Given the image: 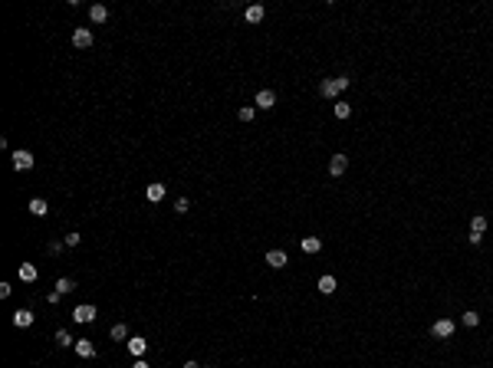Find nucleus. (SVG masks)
Here are the masks:
<instances>
[{
    "instance_id": "obj_29",
    "label": "nucleus",
    "mask_w": 493,
    "mask_h": 368,
    "mask_svg": "<svg viewBox=\"0 0 493 368\" xmlns=\"http://www.w3.org/2000/svg\"><path fill=\"white\" fill-rule=\"evenodd\" d=\"M184 368H201V365H197V362H184Z\"/></svg>"
},
{
    "instance_id": "obj_8",
    "label": "nucleus",
    "mask_w": 493,
    "mask_h": 368,
    "mask_svg": "<svg viewBox=\"0 0 493 368\" xmlns=\"http://www.w3.org/2000/svg\"><path fill=\"white\" fill-rule=\"evenodd\" d=\"M266 263H270L273 270H283L286 263H289V257H286L283 250H270V253H266Z\"/></svg>"
},
{
    "instance_id": "obj_3",
    "label": "nucleus",
    "mask_w": 493,
    "mask_h": 368,
    "mask_svg": "<svg viewBox=\"0 0 493 368\" xmlns=\"http://www.w3.org/2000/svg\"><path fill=\"white\" fill-rule=\"evenodd\" d=\"M73 319H76V322H82V325L92 322V319H96V306H89V303L76 306V309H73Z\"/></svg>"
},
{
    "instance_id": "obj_20",
    "label": "nucleus",
    "mask_w": 493,
    "mask_h": 368,
    "mask_svg": "<svg viewBox=\"0 0 493 368\" xmlns=\"http://www.w3.org/2000/svg\"><path fill=\"white\" fill-rule=\"evenodd\" d=\"M56 345H63V348H69V345H76V342H73V336H69V332H66V329H59V332H56Z\"/></svg>"
},
{
    "instance_id": "obj_4",
    "label": "nucleus",
    "mask_w": 493,
    "mask_h": 368,
    "mask_svg": "<svg viewBox=\"0 0 493 368\" xmlns=\"http://www.w3.org/2000/svg\"><path fill=\"white\" fill-rule=\"evenodd\" d=\"M345 168H349V158H345V155H332V158H329V174H332V178L345 174Z\"/></svg>"
},
{
    "instance_id": "obj_11",
    "label": "nucleus",
    "mask_w": 493,
    "mask_h": 368,
    "mask_svg": "<svg viewBox=\"0 0 493 368\" xmlns=\"http://www.w3.org/2000/svg\"><path fill=\"white\" fill-rule=\"evenodd\" d=\"M145 197H148L152 204L164 201V184H148V187H145Z\"/></svg>"
},
{
    "instance_id": "obj_18",
    "label": "nucleus",
    "mask_w": 493,
    "mask_h": 368,
    "mask_svg": "<svg viewBox=\"0 0 493 368\" xmlns=\"http://www.w3.org/2000/svg\"><path fill=\"white\" fill-rule=\"evenodd\" d=\"M260 20H263V7H260V3L247 7V23H260Z\"/></svg>"
},
{
    "instance_id": "obj_16",
    "label": "nucleus",
    "mask_w": 493,
    "mask_h": 368,
    "mask_svg": "<svg viewBox=\"0 0 493 368\" xmlns=\"http://www.w3.org/2000/svg\"><path fill=\"white\" fill-rule=\"evenodd\" d=\"M319 292L332 296V292H336V276H319Z\"/></svg>"
},
{
    "instance_id": "obj_23",
    "label": "nucleus",
    "mask_w": 493,
    "mask_h": 368,
    "mask_svg": "<svg viewBox=\"0 0 493 368\" xmlns=\"http://www.w3.org/2000/svg\"><path fill=\"white\" fill-rule=\"evenodd\" d=\"M349 115H352L349 102H336V119H349Z\"/></svg>"
},
{
    "instance_id": "obj_28",
    "label": "nucleus",
    "mask_w": 493,
    "mask_h": 368,
    "mask_svg": "<svg viewBox=\"0 0 493 368\" xmlns=\"http://www.w3.org/2000/svg\"><path fill=\"white\" fill-rule=\"evenodd\" d=\"M131 368H152V365H148V362H142V358H138V362H135V365H131Z\"/></svg>"
},
{
    "instance_id": "obj_15",
    "label": "nucleus",
    "mask_w": 493,
    "mask_h": 368,
    "mask_svg": "<svg viewBox=\"0 0 493 368\" xmlns=\"http://www.w3.org/2000/svg\"><path fill=\"white\" fill-rule=\"evenodd\" d=\"M299 247H303V253H319V250H322V240L319 237H303Z\"/></svg>"
},
{
    "instance_id": "obj_12",
    "label": "nucleus",
    "mask_w": 493,
    "mask_h": 368,
    "mask_svg": "<svg viewBox=\"0 0 493 368\" xmlns=\"http://www.w3.org/2000/svg\"><path fill=\"white\" fill-rule=\"evenodd\" d=\"M30 214L33 217H46V214H50V204H46L43 197H33V201H30Z\"/></svg>"
},
{
    "instance_id": "obj_10",
    "label": "nucleus",
    "mask_w": 493,
    "mask_h": 368,
    "mask_svg": "<svg viewBox=\"0 0 493 368\" xmlns=\"http://www.w3.org/2000/svg\"><path fill=\"white\" fill-rule=\"evenodd\" d=\"M13 325H17V329L33 325V313H30V309H17V313H13Z\"/></svg>"
},
{
    "instance_id": "obj_22",
    "label": "nucleus",
    "mask_w": 493,
    "mask_h": 368,
    "mask_svg": "<svg viewBox=\"0 0 493 368\" xmlns=\"http://www.w3.org/2000/svg\"><path fill=\"white\" fill-rule=\"evenodd\" d=\"M112 339H115V342H125V339H129V329H125V325H112Z\"/></svg>"
},
{
    "instance_id": "obj_27",
    "label": "nucleus",
    "mask_w": 493,
    "mask_h": 368,
    "mask_svg": "<svg viewBox=\"0 0 493 368\" xmlns=\"http://www.w3.org/2000/svg\"><path fill=\"white\" fill-rule=\"evenodd\" d=\"M79 240H82V237H79V234H76V230H73V234H66V247H76V243H79Z\"/></svg>"
},
{
    "instance_id": "obj_1",
    "label": "nucleus",
    "mask_w": 493,
    "mask_h": 368,
    "mask_svg": "<svg viewBox=\"0 0 493 368\" xmlns=\"http://www.w3.org/2000/svg\"><path fill=\"white\" fill-rule=\"evenodd\" d=\"M349 86V76H336V79H322V86H319V92L326 99H336L342 92V89Z\"/></svg>"
},
{
    "instance_id": "obj_7",
    "label": "nucleus",
    "mask_w": 493,
    "mask_h": 368,
    "mask_svg": "<svg viewBox=\"0 0 493 368\" xmlns=\"http://www.w3.org/2000/svg\"><path fill=\"white\" fill-rule=\"evenodd\" d=\"M276 105V92L273 89H260L257 92V108H273Z\"/></svg>"
},
{
    "instance_id": "obj_17",
    "label": "nucleus",
    "mask_w": 493,
    "mask_h": 368,
    "mask_svg": "<svg viewBox=\"0 0 493 368\" xmlns=\"http://www.w3.org/2000/svg\"><path fill=\"white\" fill-rule=\"evenodd\" d=\"M20 280H23V283H33V280H36V266H33V263H20Z\"/></svg>"
},
{
    "instance_id": "obj_5",
    "label": "nucleus",
    "mask_w": 493,
    "mask_h": 368,
    "mask_svg": "<svg viewBox=\"0 0 493 368\" xmlns=\"http://www.w3.org/2000/svg\"><path fill=\"white\" fill-rule=\"evenodd\" d=\"M73 46H79V50H89V46H92V33H89L86 26L73 30Z\"/></svg>"
},
{
    "instance_id": "obj_21",
    "label": "nucleus",
    "mask_w": 493,
    "mask_h": 368,
    "mask_svg": "<svg viewBox=\"0 0 493 368\" xmlns=\"http://www.w3.org/2000/svg\"><path fill=\"white\" fill-rule=\"evenodd\" d=\"M73 289H76V283H73V280H66V276H63V280H56V292H59V296H63V292H73Z\"/></svg>"
},
{
    "instance_id": "obj_24",
    "label": "nucleus",
    "mask_w": 493,
    "mask_h": 368,
    "mask_svg": "<svg viewBox=\"0 0 493 368\" xmlns=\"http://www.w3.org/2000/svg\"><path fill=\"white\" fill-rule=\"evenodd\" d=\"M253 115H257V108H253V105H243L240 108V122H253Z\"/></svg>"
},
{
    "instance_id": "obj_6",
    "label": "nucleus",
    "mask_w": 493,
    "mask_h": 368,
    "mask_svg": "<svg viewBox=\"0 0 493 368\" xmlns=\"http://www.w3.org/2000/svg\"><path fill=\"white\" fill-rule=\"evenodd\" d=\"M13 168H17V171H30V168H33V155L23 152V148H20V152H13Z\"/></svg>"
},
{
    "instance_id": "obj_2",
    "label": "nucleus",
    "mask_w": 493,
    "mask_h": 368,
    "mask_svg": "<svg viewBox=\"0 0 493 368\" xmlns=\"http://www.w3.org/2000/svg\"><path fill=\"white\" fill-rule=\"evenodd\" d=\"M431 336L434 339H450L454 336V322H450V319H438V322L431 325Z\"/></svg>"
},
{
    "instance_id": "obj_14",
    "label": "nucleus",
    "mask_w": 493,
    "mask_h": 368,
    "mask_svg": "<svg viewBox=\"0 0 493 368\" xmlns=\"http://www.w3.org/2000/svg\"><path fill=\"white\" fill-rule=\"evenodd\" d=\"M145 348H148V342H145L142 336L129 339V352H131V355H138V358H142V355H145Z\"/></svg>"
},
{
    "instance_id": "obj_9",
    "label": "nucleus",
    "mask_w": 493,
    "mask_h": 368,
    "mask_svg": "<svg viewBox=\"0 0 493 368\" xmlns=\"http://www.w3.org/2000/svg\"><path fill=\"white\" fill-rule=\"evenodd\" d=\"M76 355L79 358H92L96 355V345H92L89 339H76Z\"/></svg>"
},
{
    "instance_id": "obj_19",
    "label": "nucleus",
    "mask_w": 493,
    "mask_h": 368,
    "mask_svg": "<svg viewBox=\"0 0 493 368\" xmlns=\"http://www.w3.org/2000/svg\"><path fill=\"white\" fill-rule=\"evenodd\" d=\"M483 230H487V217L477 214V217L470 220V234H480V237H483Z\"/></svg>"
},
{
    "instance_id": "obj_25",
    "label": "nucleus",
    "mask_w": 493,
    "mask_h": 368,
    "mask_svg": "<svg viewBox=\"0 0 493 368\" xmlns=\"http://www.w3.org/2000/svg\"><path fill=\"white\" fill-rule=\"evenodd\" d=\"M187 207H191V201H187V197H178V201H175V210H178V214H187Z\"/></svg>"
},
{
    "instance_id": "obj_26",
    "label": "nucleus",
    "mask_w": 493,
    "mask_h": 368,
    "mask_svg": "<svg viewBox=\"0 0 493 368\" xmlns=\"http://www.w3.org/2000/svg\"><path fill=\"white\" fill-rule=\"evenodd\" d=\"M477 322H480V315H477V313H464V325H470V329H473Z\"/></svg>"
},
{
    "instance_id": "obj_13",
    "label": "nucleus",
    "mask_w": 493,
    "mask_h": 368,
    "mask_svg": "<svg viewBox=\"0 0 493 368\" xmlns=\"http://www.w3.org/2000/svg\"><path fill=\"white\" fill-rule=\"evenodd\" d=\"M89 17H92V23H105L109 20V10H105L102 3H92V7H89Z\"/></svg>"
}]
</instances>
